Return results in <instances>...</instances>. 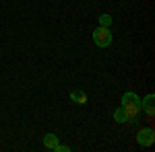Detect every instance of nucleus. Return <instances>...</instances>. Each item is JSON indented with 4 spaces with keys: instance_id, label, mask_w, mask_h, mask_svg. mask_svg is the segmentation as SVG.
<instances>
[{
    "instance_id": "3",
    "label": "nucleus",
    "mask_w": 155,
    "mask_h": 152,
    "mask_svg": "<svg viewBox=\"0 0 155 152\" xmlns=\"http://www.w3.org/2000/svg\"><path fill=\"white\" fill-rule=\"evenodd\" d=\"M153 140H155V132L151 128H145V129H141V132L137 134V142H139L141 146H151Z\"/></svg>"
},
{
    "instance_id": "2",
    "label": "nucleus",
    "mask_w": 155,
    "mask_h": 152,
    "mask_svg": "<svg viewBox=\"0 0 155 152\" xmlns=\"http://www.w3.org/2000/svg\"><path fill=\"white\" fill-rule=\"evenodd\" d=\"M93 43L97 47H107L112 43V31L110 27H97L93 31Z\"/></svg>"
},
{
    "instance_id": "5",
    "label": "nucleus",
    "mask_w": 155,
    "mask_h": 152,
    "mask_svg": "<svg viewBox=\"0 0 155 152\" xmlns=\"http://www.w3.org/2000/svg\"><path fill=\"white\" fill-rule=\"evenodd\" d=\"M128 119H130V117H128V113H126V111H124L122 107L114 111V121H118V123H126Z\"/></svg>"
},
{
    "instance_id": "4",
    "label": "nucleus",
    "mask_w": 155,
    "mask_h": 152,
    "mask_svg": "<svg viewBox=\"0 0 155 152\" xmlns=\"http://www.w3.org/2000/svg\"><path fill=\"white\" fill-rule=\"evenodd\" d=\"M153 101H155L153 95H147L143 101H141V109H145L149 115H153V109H155V107H153Z\"/></svg>"
},
{
    "instance_id": "6",
    "label": "nucleus",
    "mask_w": 155,
    "mask_h": 152,
    "mask_svg": "<svg viewBox=\"0 0 155 152\" xmlns=\"http://www.w3.org/2000/svg\"><path fill=\"white\" fill-rule=\"evenodd\" d=\"M58 144V138H56V134H46L44 136V146L50 148V150H54V146Z\"/></svg>"
},
{
    "instance_id": "8",
    "label": "nucleus",
    "mask_w": 155,
    "mask_h": 152,
    "mask_svg": "<svg viewBox=\"0 0 155 152\" xmlns=\"http://www.w3.org/2000/svg\"><path fill=\"white\" fill-rule=\"evenodd\" d=\"M112 25V17L110 14H101L99 17V27H110Z\"/></svg>"
},
{
    "instance_id": "7",
    "label": "nucleus",
    "mask_w": 155,
    "mask_h": 152,
    "mask_svg": "<svg viewBox=\"0 0 155 152\" xmlns=\"http://www.w3.org/2000/svg\"><path fill=\"white\" fill-rule=\"evenodd\" d=\"M71 99L74 101V103H79V105H85V103H87V95L81 93V91H72V93H71Z\"/></svg>"
},
{
    "instance_id": "1",
    "label": "nucleus",
    "mask_w": 155,
    "mask_h": 152,
    "mask_svg": "<svg viewBox=\"0 0 155 152\" xmlns=\"http://www.w3.org/2000/svg\"><path fill=\"white\" fill-rule=\"evenodd\" d=\"M122 109L128 113V117H137L143 109H141V99L134 93H124L122 95Z\"/></svg>"
},
{
    "instance_id": "9",
    "label": "nucleus",
    "mask_w": 155,
    "mask_h": 152,
    "mask_svg": "<svg viewBox=\"0 0 155 152\" xmlns=\"http://www.w3.org/2000/svg\"><path fill=\"white\" fill-rule=\"evenodd\" d=\"M54 150H56V152H68V150H71V148H68V146H62V144H60V142H58V144L54 146Z\"/></svg>"
}]
</instances>
